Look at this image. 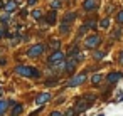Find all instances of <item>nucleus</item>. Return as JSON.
Returning <instances> with one entry per match:
<instances>
[{"label":"nucleus","mask_w":123,"mask_h":116,"mask_svg":"<svg viewBox=\"0 0 123 116\" xmlns=\"http://www.w3.org/2000/svg\"><path fill=\"white\" fill-rule=\"evenodd\" d=\"M15 72L20 76H25V77H39V71L36 67H29V66H17Z\"/></svg>","instance_id":"nucleus-1"},{"label":"nucleus","mask_w":123,"mask_h":116,"mask_svg":"<svg viewBox=\"0 0 123 116\" xmlns=\"http://www.w3.org/2000/svg\"><path fill=\"white\" fill-rule=\"evenodd\" d=\"M88 79V76H86V72H83V74H76L73 79H69L68 81V86L69 87H76V86H81L84 81Z\"/></svg>","instance_id":"nucleus-2"},{"label":"nucleus","mask_w":123,"mask_h":116,"mask_svg":"<svg viewBox=\"0 0 123 116\" xmlns=\"http://www.w3.org/2000/svg\"><path fill=\"white\" fill-rule=\"evenodd\" d=\"M42 52H44V46H42V44H36V46H32V47L27 51V56H29V57H39Z\"/></svg>","instance_id":"nucleus-3"},{"label":"nucleus","mask_w":123,"mask_h":116,"mask_svg":"<svg viewBox=\"0 0 123 116\" xmlns=\"http://www.w3.org/2000/svg\"><path fill=\"white\" fill-rule=\"evenodd\" d=\"M99 44H101V37H99V35H91V37H88L86 42H84V46H86L88 49H94V47L99 46Z\"/></svg>","instance_id":"nucleus-4"},{"label":"nucleus","mask_w":123,"mask_h":116,"mask_svg":"<svg viewBox=\"0 0 123 116\" xmlns=\"http://www.w3.org/2000/svg\"><path fill=\"white\" fill-rule=\"evenodd\" d=\"M98 5H99V0H84V2H83V9H84L86 12L94 10Z\"/></svg>","instance_id":"nucleus-5"},{"label":"nucleus","mask_w":123,"mask_h":116,"mask_svg":"<svg viewBox=\"0 0 123 116\" xmlns=\"http://www.w3.org/2000/svg\"><path fill=\"white\" fill-rule=\"evenodd\" d=\"M47 61H49V64H56V62H62V61H64V54H62L61 51H56L54 54H51V56H49V59H47Z\"/></svg>","instance_id":"nucleus-6"},{"label":"nucleus","mask_w":123,"mask_h":116,"mask_svg":"<svg viewBox=\"0 0 123 116\" xmlns=\"http://www.w3.org/2000/svg\"><path fill=\"white\" fill-rule=\"evenodd\" d=\"M76 62H78V61H76L74 57H73V59H66V64H64V71L71 74V72L74 71V67H76Z\"/></svg>","instance_id":"nucleus-7"},{"label":"nucleus","mask_w":123,"mask_h":116,"mask_svg":"<svg viewBox=\"0 0 123 116\" xmlns=\"http://www.w3.org/2000/svg\"><path fill=\"white\" fill-rule=\"evenodd\" d=\"M49 99H51V94H49V93H42V94H39V96L36 98V103H37V104H46Z\"/></svg>","instance_id":"nucleus-8"},{"label":"nucleus","mask_w":123,"mask_h":116,"mask_svg":"<svg viewBox=\"0 0 123 116\" xmlns=\"http://www.w3.org/2000/svg\"><path fill=\"white\" fill-rule=\"evenodd\" d=\"M4 7H5V10H7L9 14H10V12H15V10H17V2H14V0H9V2H7Z\"/></svg>","instance_id":"nucleus-9"},{"label":"nucleus","mask_w":123,"mask_h":116,"mask_svg":"<svg viewBox=\"0 0 123 116\" xmlns=\"http://www.w3.org/2000/svg\"><path fill=\"white\" fill-rule=\"evenodd\" d=\"M121 79V72H111V74H108V81L110 82H116V81H120Z\"/></svg>","instance_id":"nucleus-10"},{"label":"nucleus","mask_w":123,"mask_h":116,"mask_svg":"<svg viewBox=\"0 0 123 116\" xmlns=\"http://www.w3.org/2000/svg\"><path fill=\"white\" fill-rule=\"evenodd\" d=\"M7 106H9V103H7V101L0 99V116H4V113H5V109H7Z\"/></svg>","instance_id":"nucleus-11"},{"label":"nucleus","mask_w":123,"mask_h":116,"mask_svg":"<svg viewBox=\"0 0 123 116\" xmlns=\"http://www.w3.org/2000/svg\"><path fill=\"white\" fill-rule=\"evenodd\" d=\"M74 19H76V14H74V12H73V14H66V15H64V22H66V24L73 22Z\"/></svg>","instance_id":"nucleus-12"},{"label":"nucleus","mask_w":123,"mask_h":116,"mask_svg":"<svg viewBox=\"0 0 123 116\" xmlns=\"http://www.w3.org/2000/svg\"><path fill=\"white\" fill-rule=\"evenodd\" d=\"M101 79H103V76H101V74H94L91 81H93V84H94V86H98V84L101 82Z\"/></svg>","instance_id":"nucleus-13"},{"label":"nucleus","mask_w":123,"mask_h":116,"mask_svg":"<svg viewBox=\"0 0 123 116\" xmlns=\"http://www.w3.org/2000/svg\"><path fill=\"white\" fill-rule=\"evenodd\" d=\"M20 113H22V106H20V104H15V106H14V111H12V114H14V116H19Z\"/></svg>","instance_id":"nucleus-14"},{"label":"nucleus","mask_w":123,"mask_h":116,"mask_svg":"<svg viewBox=\"0 0 123 116\" xmlns=\"http://www.w3.org/2000/svg\"><path fill=\"white\" fill-rule=\"evenodd\" d=\"M61 5H62V2H61V0H52V2H51V7H52L54 10H57Z\"/></svg>","instance_id":"nucleus-15"},{"label":"nucleus","mask_w":123,"mask_h":116,"mask_svg":"<svg viewBox=\"0 0 123 116\" xmlns=\"http://www.w3.org/2000/svg\"><path fill=\"white\" fill-rule=\"evenodd\" d=\"M56 22V12H51L47 15V24H54Z\"/></svg>","instance_id":"nucleus-16"},{"label":"nucleus","mask_w":123,"mask_h":116,"mask_svg":"<svg viewBox=\"0 0 123 116\" xmlns=\"http://www.w3.org/2000/svg\"><path fill=\"white\" fill-rule=\"evenodd\" d=\"M99 27H101V29H108V27H110V19H103V20L99 22Z\"/></svg>","instance_id":"nucleus-17"},{"label":"nucleus","mask_w":123,"mask_h":116,"mask_svg":"<svg viewBox=\"0 0 123 116\" xmlns=\"http://www.w3.org/2000/svg\"><path fill=\"white\" fill-rule=\"evenodd\" d=\"M32 17H34L36 20H39V19L42 17V12H41V10H32Z\"/></svg>","instance_id":"nucleus-18"},{"label":"nucleus","mask_w":123,"mask_h":116,"mask_svg":"<svg viewBox=\"0 0 123 116\" xmlns=\"http://www.w3.org/2000/svg\"><path fill=\"white\" fill-rule=\"evenodd\" d=\"M94 25H96L94 20H88V22H84V27H86V29H93Z\"/></svg>","instance_id":"nucleus-19"},{"label":"nucleus","mask_w":123,"mask_h":116,"mask_svg":"<svg viewBox=\"0 0 123 116\" xmlns=\"http://www.w3.org/2000/svg\"><path fill=\"white\" fill-rule=\"evenodd\" d=\"M105 54H106L105 51H99V52H94V59H98V61H99V59H103V57H105Z\"/></svg>","instance_id":"nucleus-20"},{"label":"nucleus","mask_w":123,"mask_h":116,"mask_svg":"<svg viewBox=\"0 0 123 116\" xmlns=\"http://www.w3.org/2000/svg\"><path fill=\"white\" fill-rule=\"evenodd\" d=\"M59 46H61V42H59L57 39H54V41H51V47H52V49H57Z\"/></svg>","instance_id":"nucleus-21"},{"label":"nucleus","mask_w":123,"mask_h":116,"mask_svg":"<svg viewBox=\"0 0 123 116\" xmlns=\"http://www.w3.org/2000/svg\"><path fill=\"white\" fill-rule=\"evenodd\" d=\"M68 30H69V25H68L66 22H62V24H61V32H64V34H66Z\"/></svg>","instance_id":"nucleus-22"},{"label":"nucleus","mask_w":123,"mask_h":116,"mask_svg":"<svg viewBox=\"0 0 123 116\" xmlns=\"http://www.w3.org/2000/svg\"><path fill=\"white\" fill-rule=\"evenodd\" d=\"M116 22H118V24H123V10L118 12V15H116Z\"/></svg>","instance_id":"nucleus-23"},{"label":"nucleus","mask_w":123,"mask_h":116,"mask_svg":"<svg viewBox=\"0 0 123 116\" xmlns=\"http://www.w3.org/2000/svg\"><path fill=\"white\" fill-rule=\"evenodd\" d=\"M0 20H2V22L5 24V22H9V17H7V15H4V17H2V19H0Z\"/></svg>","instance_id":"nucleus-24"},{"label":"nucleus","mask_w":123,"mask_h":116,"mask_svg":"<svg viewBox=\"0 0 123 116\" xmlns=\"http://www.w3.org/2000/svg\"><path fill=\"white\" fill-rule=\"evenodd\" d=\"M51 116H62V113H59V111H54Z\"/></svg>","instance_id":"nucleus-25"},{"label":"nucleus","mask_w":123,"mask_h":116,"mask_svg":"<svg viewBox=\"0 0 123 116\" xmlns=\"http://www.w3.org/2000/svg\"><path fill=\"white\" fill-rule=\"evenodd\" d=\"M73 113H74V111H73V109H69V111H68V113H66V116H74V114H73Z\"/></svg>","instance_id":"nucleus-26"},{"label":"nucleus","mask_w":123,"mask_h":116,"mask_svg":"<svg viewBox=\"0 0 123 116\" xmlns=\"http://www.w3.org/2000/svg\"><path fill=\"white\" fill-rule=\"evenodd\" d=\"M120 62H121V64H123V51H121V52H120Z\"/></svg>","instance_id":"nucleus-27"},{"label":"nucleus","mask_w":123,"mask_h":116,"mask_svg":"<svg viewBox=\"0 0 123 116\" xmlns=\"http://www.w3.org/2000/svg\"><path fill=\"white\" fill-rule=\"evenodd\" d=\"M36 2H37V0H29V5H34Z\"/></svg>","instance_id":"nucleus-28"},{"label":"nucleus","mask_w":123,"mask_h":116,"mask_svg":"<svg viewBox=\"0 0 123 116\" xmlns=\"http://www.w3.org/2000/svg\"><path fill=\"white\" fill-rule=\"evenodd\" d=\"M2 35H4V30H2V29H0V39H2Z\"/></svg>","instance_id":"nucleus-29"},{"label":"nucleus","mask_w":123,"mask_h":116,"mask_svg":"<svg viewBox=\"0 0 123 116\" xmlns=\"http://www.w3.org/2000/svg\"><path fill=\"white\" fill-rule=\"evenodd\" d=\"M0 7H4V0H0Z\"/></svg>","instance_id":"nucleus-30"},{"label":"nucleus","mask_w":123,"mask_h":116,"mask_svg":"<svg viewBox=\"0 0 123 116\" xmlns=\"http://www.w3.org/2000/svg\"><path fill=\"white\" fill-rule=\"evenodd\" d=\"M14 2H17V4H19V2H22V0H14Z\"/></svg>","instance_id":"nucleus-31"},{"label":"nucleus","mask_w":123,"mask_h":116,"mask_svg":"<svg viewBox=\"0 0 123 116\" xmlns=\"http://www.w3.org/2000/svg\"><path fill=\"white\" fill-rule=\"evenodd\" d=\"M2 93H4V91H2V87H0V94H2Z\"/></svg>","instance_id":"nucleus-32"}]
</instances>
